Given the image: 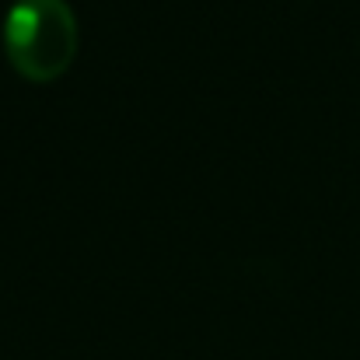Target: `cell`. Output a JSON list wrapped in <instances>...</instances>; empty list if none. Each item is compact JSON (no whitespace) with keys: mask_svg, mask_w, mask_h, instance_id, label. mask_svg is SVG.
<instances>
[{"mask_svg":"<svg viewBox=\"0 0 360 360\" xmlns=\"http://www.w3.org/2000/svg\"><path fill=\"white\" fill-rule=\"evenodd\" d=\"M0 39L18 74L53 81L77 56V14L70 0H14Z\"/></svg>","mask_w":360,"mask_h":360,"instance_id":"6da1fadb","label":"cell"}]
</instances>
